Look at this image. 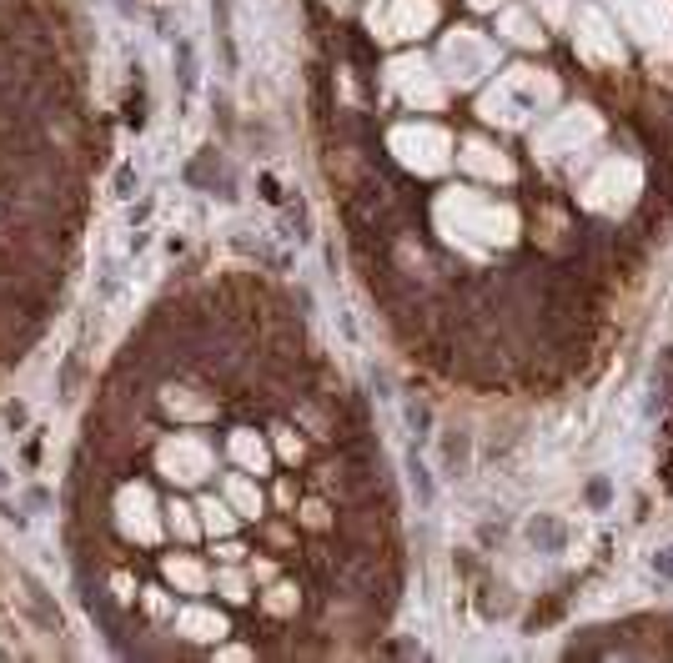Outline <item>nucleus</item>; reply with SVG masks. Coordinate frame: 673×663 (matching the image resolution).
Listing matches in <instances>:
<instances>
[{
	"label": "nucleus",
	"instance_id": "1a4fd4ad",
	"mask_svg": "<svg viewBox=\"0 0 673 663\" xmlns=\"http://www.w3.org/2000/svg\"><path fill=\"white\" fill-rule=\"evenodd\" d=\"M277 502H281V508H291V502H297V488H291V482H287V478H281V482H277Z\"/></svg>",
	"mask_w": 673,
	"mask_h": 663
},
{
	"label": "nucleus",
	"instance_id": "f03ea898",
	"mask_svg": "<svg viewBox=\"0 0 673 663\" xmlns=\"http://www.w3.org/2000/svg\"><path fill=\"white\" fill-rule=\"evenodd\" d=\"M161 573H166L176 588H186V593H201L206 588V568H201L196 558H186V552H176V558H166L161 563Z\"/></svg>",
	"mask_w": 673,
	"mask_h": 663
},
{
	"label": "nucleus",
	"instance_id": "39448f33",
	"mask_svg": "<svg viewBox=\"0 0 673 663\" xmlns=\"http://www.w3.org/2000/svg\"><path fill=\"white\" fill-rule=\"evenodd\" d=\"M201 528L206 532H231L237 528V508H226V502H216V498H201Z\"/></svg>",
	"mask_w": 673,
	"mask_h": 663
},
{
	"label": "nucleus",
	"instance_id": "9b49d317",
	"mask_svg": "<svg viewBox=\"0 0 673 663\" xmlns=\"http://www.w3.org/2000/svg\"><path fill=\"white\" fill-rule=\"evenodd\" d=\"M472 5H492V0H472Z\"/></svg>",
	"mask_w": 673,
	"mask_h": 663
},
{
	"label": "nucleus",
	"instance_id": "423d86ee",
	"mask_svg": "<svg viewBox=\"0 0 673 663\" xmlns=\"http://www.w3.org/2000/svg\"><path fill=\"white\" fill-rule=\"evenodd\" d=\"M166 528L176 532L181 542H191V538L201 532V522L191 518V508H186V502H166Z\"/></svg>",
	"mask_w": 673,
	"mask_h": 663
},
{
	"label": "nucleus",
	"instance_id": "20e7f679",
	"mask_svg": "<svg viewBox=\"0 0 673 663\" xmlns=\"http://www.w3.org/2000/svg\"><path fill=\"white\" fill-rule=\"evenodd\" d=\"M226 498L241 518H257L261 512V492H257V482H247V478H226Z\"/></svg>",
	"mask_w": 673,
	"mask_h": 663
},
{
	"label": "nucleus",
	"instance_id": "7ed1b4c3",
	"mask_svg": "<svg viewBox=\"0 0 673 663\" xmlns=\"http://www.w3.org/2000/svg\"><path fill=\"white\" fill-rule=\"evenodd\" d=\"M231 452H237V462H247L251 472H267V468H271V452H267V442H261V437H251L247 427H241L237 437H231Z\"/></svg>",
	"mask_w": 673,
	"mask_h": 663
},
{
	"label": "nucleus",
	"instance_id": "6e6552de",
	"mask_svg": "<svg viewBox=\"0 0 673 663\" xmlns=\"http://www.w3.org/2000/svg\"><path fill=\"white\" fill-rule=\"evenodd\" d=\"M277 452H281L287 462H297V458H301V437H297V432H277Z\"/></svg>",
	"mask_w": 673,
	"mask_h": 663
},
{
	"label": "nucleus",
	"instance_id": "9d476101",
	"mask_svg": "<svg viewBox=\"0 0 673 663\" xmlns=\"http://www.w3.org/2000/svg\"><path fill=\"white\" fill-rule=\"evenodd\" d=\"M5 482H10V478H5V468H0V488H5Z\"/></svg>",
	"mask_w": 673,
	"mask_h": 663
},
{
	"label": "nucleus",
	"instance_id": "f257e3e1",
	"mask_svg": "<svg viewBox=\"0 0 673 663\" xmlns=\"http://www.w3.org/2000/svg\"><path fill=\"white\" fill-rule=\"evenodd\" d=\"M156 468L161 478L181 482V488H191V482H201L211 472V447L206 437H196V432H176V437H166L156 447Z\"/></svg>",
	"mask_w": 673,
	"mask_h": 663
},
{
	"label": "nucleus",
	"instance_id": "0eeeda50",
	"mask_svg": "<svg viewBox=\"0 0 673 663\" xmlns=\"http://www.w3.org/2000/svg\"><path fill=\"white\" fill-rule=\"evenodd\" d=\"M221 593H226L231 603H247V578H241V573H221Z\"/></svg>",
	"mask_w": 673,
	"mask_h": 663
}]
</instances>
